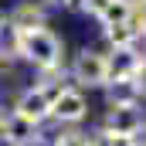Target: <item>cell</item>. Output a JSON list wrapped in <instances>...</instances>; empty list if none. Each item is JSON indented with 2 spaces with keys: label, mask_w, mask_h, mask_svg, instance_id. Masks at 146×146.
<instances>
[{
  "label": "cell",
  "mask_w": 146,
  "mask_h": 146,
  "mask_svg": "<svg viewBox=\"0 0 146 146\" xmlns=\"http://www.w3.org/2000/svg\"><path fill=\"white\" fill-rule=\"evenodd\" d=\"M21 61H27L31 68H48V65H61L65 58V41L54 34L51 27H34L21 34Z\"/></svg>",
  "instance_id": "obj_1"
},
{
  "label": "cell",
  "mask_w": 146,
  "mask_h": 146,
  "mask_svg": "<svg viewBox=\"0 0 146 146\" xmlns=\"http://www.w3.org/2000/svg\"><path fill=\"white\" fill-rule=\"evenodd\" d=\"M72 82H75V88H102L109 82L106 54L95 51V48H82L72 61Z\"/></svg>",
  "instance_id": "obj_2"
},
{
  "label": "cell",
  "mask_w": 146,
  "mask_h": 146,
  "mask_svg": "<svg viewBox=\"0 0 146 146\" xmlns=\"http://www.w3.org/2000/svg\"><path fill=\"white\" fill-rule=\"evenodd\" d=\"M85 115H88V99H85L82 88L61 85V88L51 95V119H54L58 126H78Z\"/></svg>",
  "instance_id": "obj_3"
},
{
  "label": "cell",
  "mask_w": 146,
  "mask_h": 146,
  "mask_svg": "<svg viewBox=\"0 0 146 146\" xmlns=\"http://www.w3.org/2000/svg\"><path fill=\"white\" fill-rule=\"evenodd\" d=\"M0 143L3 146H41L44 143L41 122H31L17 112H7L0 122Z\"/></svg>",
  "instance_id": "obj_4"
},
{
  "label": "cell",
  "mask_w": 146,
  "mask_h": 146,
  "mask_svg": "<svg viewBox=\"0 0 146 146\" xmlns=\"http://www.w3.org/2000/svg\"><path fill=\"white\" fill-rule=\"evenodd\" d=\"M17 115H24V119H31V122H48L51 119V95L44 92V88H37V85H31V88H21L17 92V99H14V109Z\"/></svg>",
  "instance_id": "obj_5"
},
{
  "label": "cell",
  "mask_w": 146,
  "mask_h": 146,
  "mask_svg": "<svg viewBox=\"0 0 146 146\" xmlns=\"http://www.w3.org/2000/svg\"><path fill=\"white\" fill-rule=\"evenodd\" d=\"M106 65H109V82L112 78H139V72L146 68V54L133 48H112L106 54Z\"/></svg>",
  "instance_id": "obj_6"
},
{
  "label": "cell",
  "mask_w": 146,
  "mask_h": 146,
  "mask_svg": "<svg viewBox=\"0 0 146 146\" xmlns=\"http://www.w3.org/2000/svg\"><path fill=\"white\" fill-rule=\"evenodd\" d=\"M143 115L136 106H126V109H109L106 115V122H102V129L106 133H115V136H129V139H136L139 133H143Z\"/></svg>",
  "instance_id": "obj_7"
},
{
  "label": "cell",
  "mask_w": 146,
  "mask_h": 146,
  "mask_svg": "<svg viewBox=\"0 0 146 146\" xmlns=\"http://www.w3.org/2000/svg\"><path fill=\"white\" fill-rule=\"evenodd\" d=\"M102 88H106V102H109V109L139 106V99H143V85H139V78H112V82H106Z\"/></svg>",
  "instance_id": "obj_8"
},
{
  "label": "cell",
  "mask_w": 146,
  "mask_h": 146,
  "mask_svg": "<svg viewBox=\"0 0 146 146\" xmlns=\"http://www.w3.org/2000/svg\"><path fill=\"white\" fill-rule=\"evenodd\" d=\"M7 21H10L14 27H21V31L48 27V7H44L41 0H21V3L7 14Z\"/></svg>",
  "instance_id": "obj_9"
},
{
  "label": "cell",
  "mask_w": 146,
  "mask_h": 146,
  "mask_svg": "<svg viewBox=\"0 0 146 146\" xmlns=\"http://www.w3.org/2000/svg\"><path fill=\"white\" fill-rule=\"evenodd\" d=\"M102 34H106V41H109L112 48H133V44L139 41V34L133 31V24H129V21H122V24H109V27H102Z\"/></svg>",
  "instance_id": "obj_10"
},
{
  "label": "cell",
  "mask_w": 146,
  "mask_h": 146,
  "mask_svg": "<svg viewBox=\"0 0 146 146\" xmlns=\"http://www.w3.org/2000/svg\"><path fill=\"white\" fill-rule=\"evenodd\" d=\"M48 146H92V136L78 126H58V133L48 139Z\"/></svg>",
  "instance_id": "obj_11"
},
{
  "label": "cell",
  "mask_w": 146,
  "mask_h": 146,
  "mask_svg": "<svg viewBox=\"0 0 146 146\" xmlns=\"http://www.w3.org/2000/svg\"><path fill=\"white\" fill-rule=\"evenodd\" d=\"M21 27H14L10 21H3L0 24V54H7V58H17L21 54Z\"/></svg>",
  "instance_id": "obj_12"
},
{
  "label": "cell",
  "mask_w": 146,
  "mask_h": 146,
  "mask_svg": "<svg viewBox=\"0 0 146 146\" xmlns=\"http://www.w3.org/2000/svg\"><path fill=\"white\" fill-rule=\"evenodd\" d=\"M129 14H133V0H109V7L102 10L99 24H102V27H109V24H122V21H129Z\"/></svg>",
  "instance_id": "obj_13"
},
{
  "label": "cell",
  "mask_w": 146,
  "mask_h": 146,
  "mask_svg": "<svg viewBox=\"0 0 146 146\" xmlns=\"http://www.w3.org/2000/svg\"><path fill=\"white\" fill-rule=\"evenodd\" d=\"M75 7H78L85 17H95V21H99V17H102V10L109 7V0H78Z\"/></svg>",
  "instance_id": "obj_14"
},
{
  "label": "cell",
  "mask_w": 146,
  "mask_h": 146,
  "mask_svg": "<svg viewBox=\"0 0 146 146\" xmlns=\"http://www.w3.org/2000/svg\"><path fill=\"white\" fill-rule=\"evenodd\" d=\"M44 7H75L78 0H41Z\"/></svg>",
  "instance_id": "obj_15"
},
{
  "label": "cell",
  "mask_w": 146,
  "mask_h": 146,
  "mask_svg": "<svg viewBox=\"0 0 146 146\" xmlns=\"http://www.w3.org/2000/svg\"><path fill=\"white\" fill-rule=\"evenodd\" d=\"M3 21H7V10H3V7H0V24H3Z\"/></svg>",
  "instance_id": "obj_16"
},
{
  "label": "cell",
  "mask_w": 146,
  "mask_h": 146,
  "mask_svg": "<svg viewBox=\"0 0 146 146\" xmlns=\"http://www.w3.org/2000/svg\"><path fill=\"white\" fill-rule=\"evenodd\" d=\"M3 115H7V109H3V106H0V122H3Z\"/></svg>",
  "instance_id": "obj_17"
},
{
  "label": "cell",
  "mask_w": 146,
  "mask_h": 146,
  "mask_svg": "<svg viewBox=\"0 0 146 146\" xmlns=\"http://www.w3.org/2000/svg\"><path fill=\"white\" fill-rule=\"evenodd\" d=\"M133 146H143V143H133Z\"/></svg>",
  "instance_id": "obj_18"
},
{
  "label": "cell",
  "mask_w": 146,
  "mask_h": 146,
  "mask_svg": "<svg viewBox=\"0 0 146 146\" xmlns=\"http://www.w3.org/2000/svg\"><path fill=\"white\" fill-rule=\"evenodd\" d=\"M139 3H146V0H139Z\"/></svg>",
  "instance_id": "obj_19"
},
{
  "label": "cell",
  "mask_w": 146,
  "mask_h": 146,
  "mask_svg": "<svg viewBox=\"0 0 146 146\" xmlns=\"http://www.w3.org/2000/svg\"><path fill=\"white\" fill-rule=\"evenodd\" d=\"M0 146H3V143H0Z\"/></svg>",
  "instance_id": "obj_20"
},
{
  "label": "cell",
  "mask_w": 146,
  "mask_h": 146,
  "mask_svg": "<svg viewBox=\"0 0 146 146\" xmlns=\"http://www.w3.org/2000/svg\"><path fill=\"white\" fill-rule=\"evenodd\" d=\"M143 129H146V126H143Z\"/></svg>",
  "instance_id": "obj_21"
}]
</instances>
